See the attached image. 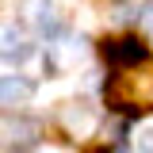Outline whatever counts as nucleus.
<instances>
[{
  "label": "nucleus",
  "mask_w": 153,
  "mask_h": 153,
  "mask_svg": "<svg viewBox=\"0 0 153 153\" xmlns=\"http://www.w3.org/2000/svg\"><path fill=\"white\" fill-rule=\"evenodd\" d=\"M35 96V80L31 76H0V107H23Z\"/></svg>",
  "instance_id": "obj_5"
},
{
  "label": "nucleus",
  "mask_w": 153,
  "mask_h": 153,
  "mask_svg": "<svg viewBox=\"0 0 153 153\" xmlns=\"http://www.w3.org/2000/svg\"><path fill=\"white\" fill-rule=\"evenodd\" d=\"M57 123H61V130L69 134V138H88V134L96 130V123H100V115H96V107H88L84 100H69V103H61Z\"/></svg>",
  "instance_id": "obj_3"
},
{
  "label": "nucleus",
  "mask_w": 153,
  "mask_h": 153,
  "mask_svg": "<svg viewBox=\"0 0 153 153\" xmlns=\"http://www.w3.org/2000/svg\"><path fill=\"white\" fill-rule=\"evenodd\" d=\"M142 27L149 31V38H153V4H149V12H146V19H142Z\"/></svg>",
  "instance_id": "obj_8"
},
{
  "label": "nucleus",
  "mask_w": 153,
  "mask_h": 153,
  "mask_svg": "<svg viewBox=\"0 0 153 153\" xmlns=\"http://www.w3.org/2000/svg\"><path fill=\"white\" fill-rule=\"evenodd\" d=\"M31 57V42L16 31V23H0V61H23Z\"/></svg>",
  "instance_id": "obj_6"
},
{
  "label": "nucleus",
  "mask_w": 153,
  "mask_h": 153,
  "mask_svg": "<svg viewBox=\"0 0 153 153\" xmlns=\"http://www.w3.org/2000/svg\"><path fill=\"white\" fill-rule=\"evenodd\" d=\"M38 138H42V126H38L35 119L0 115V146H4V149H31Z\"/></svg>",
  "instance_id": "obj_2"
},
{
  "label": "nucleus",
  "mask_w": 153,
  "mask_h": 153,
  "mask_svg": "<svg viewBox=\"0 0 153 153\" xmlns=\"http://www.w3.org/2000/svg\"><path fill=\"white\" fill-rule=\"evenodd\" d=\"M119 153H146V149H119Z\"/></svg>",
  "instance_id": "obj_9"
},
{
  "label": "nucleus",
  "mask_w": 153,
  "mask_h": 153,
  "mask_svg": "<svg viewBox=\"0 0 153 153\" xmlns=\"http://www.w3.org/2000/svg\"><path fill=\"white\" fill-rule=\"evenodd\" d=\"M107 57L115 65H126V61H142L146 57V46L138 38H119V42H107Z\"/></svg>",
  "instance_id": "obj_7"
},
{
  "label": "nucleus",
  "mask_w": 153,
  "mask_h": 153,
  "mask_svg": "<svg viewBox=\"0 0 153 153\" xmlns=\"http://www.w3.org/2000/svg\"><path fill=\"white\" fill-rule=\"evenodd\" d=\"M107 103L119 111H146L153 107V73H123L107 84Z\"/></svg>",
  "instance_id": "obj_1"
},
{
  "label": "nucleus",
  "mask_w": 153,
  "mask_h": 153,
  "mask_svg": "<svg viewBox=\"0 0 153 153\" xmlns=\"http://www.w3.org/2000/svg\"><path fill=\"white\" fill-rule=\"evenodd\" d=\"M23 16H27V23L35 27L38 35H46V38H54L57 31H61L57 8L50 4V0H27V4H23Z\"/></svg>",
  "instance_id": "obj_4"
}]
</instances>
